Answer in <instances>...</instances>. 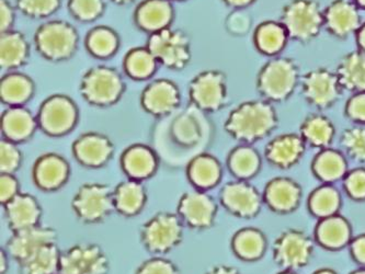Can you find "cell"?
I'll return each instance as SVG.
<instances>
[{
  "mask_svg": "<svg viewBox=\"0 0 365 274\" xmlns=\"http://www.w3.org/2000/svg\"><path fill=\"white\" fill-rule=\"evenodd\" d=\"M191 102L204 112H217L228 102L227 78L223 71L209 69L195 76L189 85Z\"/></svg>",
  "mask_w": 365,
  "mask_h": 274,
  "instance_id": "8fae6325",
  "label": "cell"
},
{
  "mask_svg": "<svg viewBox=\"0 0 365 274\" xmlns=\"http://www.w3.org/2000/svg\"><path fill=\"white\" fill-rule=\"evenodd\" d=\"M177 214L185 226L192 230H207L215 222L217 204L203 190H190L181 196Z\"/></svg>",
  "mask_w": 365,
  "mask_h": 274,
  "instance_id": "9a60e30c",
  "label": "cell"
},
{
  "mask_svg": "<svg viewBox=\"0 0 365 274\" xmlns=\"http://www.w3.org/2000/svg\"><path fill=\"white\" fill-rule=\"evenodd\" d=\"M112 3L116 4V5H130L133 3L135 0H111Z\"/></svg>",
  "mask_w": 365,
  "mask_h": 274,
  "instance_id": "94428289",
  "label": "cell"
},
{
  "mask_svg": "<svg viewBox=\"0 0 365 274\" xmlns=\"http://www.w3.org/2000/svg\"><path fill=\"white\" fill-rule=\"evenodd\" d=\"M344 114L356 126H365V93H352L344 106Z\"/></svg>",
  "mask_w": 365,
  "mask_h": 274,
  "instance_id": "681fc988",
  "label": "cell"
},
{
  "mask_svg": "<svg viewBox=\"0 0 365 274\" xmlns=\"http://www.w3.org/2000/svg\"><path fill=\"white\" fill-rule=\"evenodd\" d=\"M313 274H338L334 270L329 269V268H322V269L316 270Z\"/></svg>",
  "mask_w": 365,
  "mask_h": 274,
  "instance_id": "91938a15",
  "label": "cell"
},
{
  "mask_svg": "<svg viewBox=\"0 0 365 274\" xmlns=\"http://www.w3.org/2000/svg\"><path fill=\"white\" fill-rule=\"evenodd\" d=\"M325 29L330 36L346 40L362 26L360 9L352 0H332L324 8Z\"/></svg>",
  "mask_w": 365,
  "mask_h": 274,
  "instance_id": "2e32d148",
  "label": "cell"
},
{
  "mask_svg": "<svg viewBox=\"0 0 365 274\" xmlns=\"http://www.w3.org/2000/svg\"><path fill=\"white\" fill-rule=\"evenodd\" d=\"M306 148L307 145L299 133H282L267 143L264 158L275 168L287 171L301 161Z\"/></svg>",
  "mask_w": 365,
  "mask_h": 274,
  "instance_id": "e0dca14e",
  "label": "cell"
},
{
  "mask_svg": "<svg viewBox=\"0 0 365 274\" xmlns=\"http://www.w3.org/2000/svg\"><path fill=\"white\" fill-rule=\"evenodd\" d=\"M277 274H297V271H292V270H282V271L279 272Z\"/></svg>",
  "mask_w": 365,
  "mask_h": 274,
  "instance_id": "e7e4bbea",
  "label": "cell"
},
{
  "mask_svg": "<svg viewBox=\"0 0 365 274\" xmlns=\"http://www.w3.org/2000/svg\"><path fill=\"white\" fill-rule=\"evenodd\" d=\"M356 6H358L359 9L365 10V0H352Z\"/></svg>",
  "mask_w": 365,
  "mask_h": 274,
  "instance_id": "6125c7cd",
  "label": "cell"
},
{
  "mask_svg": "<svg viewBox=\"0 0 365 274\" xmlns=\"http://www.w3.org/2000/svg\"><path fill=\"white\" fill-rule=\"evenodd\" d=\"M114 153L109 137L99 133H86L73 144V154L79 163L91 168L106 165Z\"/></svg>",
  "mask_w": 365,
  "mask_h": 274,
  "instance_id": "44dd1931",
  "label": "cell"
},
{
  "mask_svg": "<svg viewBox=\"0 0 365 274\" xmlns=\"http://www.w3.org/2000/svg\"><path fill=\"white\" fill-rule=\"evenodd\" d=\"M279 21L287 29L289 40L307 44L325 29L324 8L317 0H289L283 6Z\"/></svg>",
  "mask_w": 365,
  "mask_h": 274,
  "instance_id": "3957f363",
  "label": "cell"
},
{
  "mask_svg": "<svg viewBox=\"0 0 365 274\" xmlns=\"http://www.w3.org/2000/svg\"><path fill=\"white\" fill-rule=\"evenodd\" d=\"M344 192L354 201H365V168L358 167L346 173L342 180Z\"/></svg>",
  "mask_w": 365,
  "mask_h": 274,
  "instance_id": "bcb514c9",
  "label": "cell"
},
{
  "mask_svg": "<svg viewBox=\"0 0 365 274\" xmlns=\"http://www.w3.org/2000/svg\"><path fill=\"white\" fill-rule=\"evenodd\" d=\"M301 71L295 59L271 57L257 75V91L271 103L287 101L301 83Z\"/></svg>",
  "mask_w": 365,
  "mask_h": 274,
  "instance_id": "7a4b0ae2",
  "label": "cell"
},
{
  "mask_svg": "<svg viewBox=\"0 0 365 274\" xmlns=\"http://www.w3.org/2000/svg\"><path fill=\"white\" fill-rule=\"evenodd\" d=\"M19 193V182L14 173L0 175V203L6 204Z\"/></svg>",
  "mask_w": 365,
  "mask_h": 274,
  "instance_id": "816d5d0a",
  "label": "cell"
},
{
  "mask_svg": "<svg viewBox=\"0 0 365 274\" xmlns=\"http://www.w3.org/2000/svg\"><path fill=\"white\" fill-rule=\"evenodd\" d=\"M228 7L235 10H242L252 5L256 0H223Z\"/></svg>",
  "mask_w": 365,
  "mask_h": 274,
  "instance_id": "9f6ffc18",
  "label": "cell"
},
{
  "mask_svg": "<svg viewBox=\"0 0 365 274\" xmlns=\"http://www.w3.org/2000/svg\"><path fill=\"white\" fill-rule=\"evenodd\" d=\"M142 106L154 116L173 113L181 102L178 86L168 79H157L145 88L142 93Z\"/></svg>",
  "mask_w": 365,
  "mask_h": 274,
  "instance_id": "ffe728a7",
  "label": "cell"
},
{
  "mask_svg": "<svg viewBox=\"0 0 365 274\" xmlns=\"http://www.w3.org/2000/svg\"><path fill=\"white\" fill-rule=\"evenodd\" d=\"M261 165L260 154L252 145H240L227 157L228 171L238 180L252 179L260 171Z\"/></svg>",
  "mask_w": 365,
  "mask_h": 274,
  "instance_id": "d590c367",
  "label": "cell"
},
{
  "mask_svg": "<svg viewBox=\"0 0 365 274\" xmlns=\"http://www.w3.org/2000/svg\"><path fill=\"white\" fill-rule=\"evenodd\" d=\"M204 274H242L237 268L227 265H214Z\"/></svg>",
  "mask_w": 365,
  "mask_h": 274,
  "instance_id": "11a10c76",
  "label": "cell"
},
{
  "mask_svg": "<svg viewBox=\"0 0 365 274\" xmlns=\"http://www.w3.org/2000/svg\"><path fill=\"white\" fill-rule=\"evenodd\" d=\"M119 36L108 26H96L86 36V48L97 59H108L119 49Z\"/></svg>",
  "mask_w": 365,
  "mask_h": 274,
  "instance_id": "ab89813d",
  "label": "cell"
},
{
  "mask_svg": "<svg viewBox=\"0 0 365 274\" xmlns=\"http://www.w3.org/2000/svg\"><path fill=\"white\" fill-rule=\"evenodd\" d=\"M135 274H180L178 267L166 258L155 257L144 261Z\"/></svg>",
  "mask_w": 365,
  "mask_h": 274,
  "instance_id": "c3c4849f",
  "label": "cell"
},
{
  "mask_svg": "<svg viewBox=\"0 0 365 274\" xmlns=\"http://www.w3.org/2000/svg\"><path fill=\"white\" fill-rule=\"evenodd\" d=\"M289 41L287 29L280 21L268 20L257 26L254 32V44L260 54L269 57L279 56Z\"/></svg>",
  "mask_w": 365,
  "mask_h": 274,
  "instance_id": "4dcf8cb0",
  "label": "cell"
},
{
  "mask_svg": "<svg viewBox=\"0 0 365 274\" xmlns=\"http://www.w3.org/2000/svg\"><path fill=\"white\" fill-rule=\"evenodd\" d=\"M105 0H68V9L79 21L91 22L105 11Z\"/></svg>",
  "mask_w": 365,
  "mask_h": 274,
  "instance_id": "f6af8a7d",
  "label": "cell"
},
{
  "mask_svg": "<svg viewBox=\"0 0 365 274\" xmlns=\"http://www.w3.org/2000/svg\"><path fill=\"white\" fill-rule=\"evenodd\" d=\"M22 155L16 143L3 138L0 142V173H14L21 165Z\"/></svg>",
  "mask_w": 365,
  "mask_h": 274,
  "instance_id": "7dc6e473",
  "label": "cell"
},
{
  "mask_svg": "<svg viewBox=\"0 0 365 274\" xmlns=\"http://www.w3.org/2000/svg\"><path fill=\"white\" fill-rule=\"evenodd\" d=\"M3 206L6 220L11 232L40 224L42 210L38 200L31 194L19 192Z\"/></svg>",
  "mask_w": 365,
  "mask_h": 274,
  "instance_id": "603a6c76",
  "label": "cell"
},
{
  "mask_svg": "<svg viewBox=\"0 0 365 274\" xmlns=\"http://www.w3.org/2000/svg\"><path fill=\"white\" fill-rule=\"evenodd\" d=\"M18 10L31 19L50 17L61 6V0H16Z\"/></svg>",
  "mask_w": 365,
  "mask_h": 274,
  "instance_id": "7bdbcfd3",
  "label": "cell"
},
{
  "mask_svg": "<svg viewBox=\"0 0 365 274\" xmlns=\"http://www.w3.org/2000/svg\"><path fill=\"white\" fill-rule=\"evenodd\" d=\"M340 147L346 158L365 163V126H356L344 130L340 135Z\"/></svg>",
  "mask_w": 365,
  "mask_h": 274,
  "instance_id": "b9f144b4",
  "label": "cell"
},
{
  "mask_svg": "<svg viewBox=\"0 0 365 274\" xmlns=\"http://www.w3.org/2000/svg\"><path fill=\"white\" fill-rule=\"evenodd\" d=\"M173 135L181 144L195 145L202 136L201 124L189 114H183L173 126Z\"/></svg>",
  "mask_w": 365,
  "mask_h": 274,
  "instance_id": "ee69618b",
  "label": "cell"
},
{
  "mask_svg": "<svg viewBox=\"0 0 365 274\" xmlns=\"http://www.w3.org/2000/svg\"><path fill=\"white\" fill-rule=\"evenodd\" d=\"M146 48L157 62L173 71H181L191 59V43L189 36L177 29H163L150 34Z\"/></svg>",
  "mask_w": 365,
  "mask_h": 274,
  "instance_id": "52a82bcc",
  "label": "cell"
},
{
  "mask_svg": "<svg viewBox=\"0 0 365 274\" xmlns=\"http://www.w3.org/2000/svg\"><path fill=\"white\" fill-rule=\"evenodd\" d=\"M123 91L121 75L110 67H93L81 78V96L93 106H112L121 98Z\"/></svg>",
  "mask_w": 365,
  "mask_h": 274,
  "instance_id": "9c48e42d",
  "label": "cell"
},
{
  "mask_svg": "<svg viewBox=\"0 0 365 274\" xmlns=\"http://www.w3.org/2000/svg\"><path fill=\"white\" fill-rule=\"evenodd\" d=\"M29 57V44L21 32H3L0 36V66L6 71L17 69L26 64Z\"/></svg>",
  "mask_w": 365,
  "mask_h": 274,
  "instance_id": "e575fe53",
  "label": "cell"
},
{
  "mask_svg": "<svg viewBox=\"0 0 365 274\" xmlns=\"http://www.w3.org/2000/svg\"><path fill=\"white\" fill-rule=\"evenodd\" d=\"M349 274H365V268H360V269L354 270V271H352L351 273Z\"/></svg>",
  "mask_w": 365,
  "mask_h": 274,
  "instance_id": "be15d7a7",
  "label": "cell"
},
{
  "mask_svg": "<svg viewBox=\"0 0 365 274\" xmlns=\"http://www.w3.org/2000/svg\"><path fill=\"white\" fill-rule=\"evenodd\" d=\"M36 118L38 126L46 134L63 136L76 126L78 109L67 96L54 95L43 102Z\"/></svg>",
  "mask_w": 365,
  "mask_h": 274,
  "instance_id": "7c38bea8",
  "label": "cell"
},
{
  "mask_svg": "<svg viewBox=\"0 0 365 274\" xmlns=\"http://www.w3.org/2000/svg\"><path fill=\"white\" fill-rule=\"evenodd\" d=\"M252 19L242 10H235L228 16L226 28L234 36H244L250 31Z\"/></svg>",
  "mask_w": 365,
  "mask_h": 274,
  "instance_id": "f907efd6",
  "label": "cell"
},
{
  "mask_svg": "<svg viewBox=\"0 0 365 274\" xmlns=\"http://www.w3.org/2000/svg\"><path fill=\"white\" fill-rule=\"evenodd\" d=\"M57 243V233L51 227L36 225L12 232L6 243L5 250L17 263L28 259L32 253L48 243Z\"/></svg>",
  "mask_w": 365,
  "mask_h": 274,
  "instance_id": "ac0fdd59",
  "label": "cell"
},
{
  "mask_svg": "<svg viewBox=\"0 0 365 274\" xmlns=\"http://www.w3.org/2000/svg\"><path fill=\"white\" fill-rule=\"evenodd\" d=\"M352 227L344 216L338 214L320 218L314 230V239L328 250H340L351 241Z\"/></svg>",
  "mask_w": 365,
  "mask_h": 274,
  "instance_id": "cb8c5ba5",
  "label": "cell"
},
{
  "mask_svg": "<svg viewBox=\"0 0 365 274\" xmlns=\"http://www.w3.org/2000/svg\"><path fill=\"white\" fill-rule=\"evenodd\" d=\"M71 208L83 224L103 222L115 210L113 190L102 183H85L71 200Z\"/></svg>",
  "mask_w": 365,
  "mask_h": 274,
  "instance_id": "ba28073f",
  "label": "cell"
},
{
  "mask_svg": "<svg viewBox=\"0 0 365 274\" xmlns=\"http://www.w3.org/2000/svg\"><path fill=\"white\" fill-rule=\"evenodd\" d=\"M299 86L305 101L320 111L330 109L344 93L336 71L326 67H316L304 73Z\"/></svg>",
  "mask_w": 365,
  "mask_h": 274,
  "instance_id": "30bf717a",
  "label": "cell"
},
{
  "mask_svg": "<svg viewBox=\"0 0 365 274\" xmlns=\"http://www.w3.org/2000/svg\"><path fill=\"white\" fill-rule=\"evenodd\" d=\"M315 243L299 228H287L275 237L272 245L273 261L282 270L303 269L313 259Z\"/></svg>",
  "mask_w": 365,
  "mask_h": 274,
  "instance_id": "8992f818",
  "label": "cell"
},
{
  "mask_svg": "<svg viewBox=\"0 0 365 274\" xmlns=\"http://www.w3.org/2000/svg\"><path fill=\"white\" fill-rule=\"evenodd\" d=\"M314 176L324 183H331L344 180L349 171L348 161L342 151L328 148L318 151L312 161Z\"/></svg>",
  "mask_w": 365,
  "mask_h": 274,
  "instance_id": "83f0119b",
  "label": "cell"
},
{
  "mask_svg": "<svg viewBox=\"0 0 365 274\" xmlns=\"http://www.w3.org/2000/svg\"><path fill=\"white\" fill-rule=\"evenodd\" d=\"M222 165L210 154L197 155L187 166V178L199 190H209L221 182Z\"/></svg>",
  "mask_w": 365,
  "mask_h": 274,
  "instance_id": "836d02e7",
  "label": "cell"
},
{
  "mask_svg": "<svg viewBox=\"0 0 365 274\" xmlns=\"http://www.w3.org/2000/svg\"><path fill=\"white\" fill-rule=\"evenodd\" d=\"M14 21V8L8 0H0V30H1V34L10 31Z\"/></svg>",
  "mask_w": 365,
  "mask_h": 274,
  "instance_id": "db71d44e",
  "label": "cell"
},
{
  "mask_svg": "<svg viewBox=\"0 0 365 274\" xmlns=\"http://www.w3.org/2000/svg\"><path fill=\"white\" fill-rule=\"evenodd\" d=\"M222 206L232 214L242 218H252L258 215L262 208L264 196L255 186L247 180L227 182L221 192Z\"/></svg>",
  "mask_w": 365,
  "mask_h": 274,
  "instance_id": "5bb4252c",
  "label": "cell"
},
{
  "mask_svg": "<svg viewBox=\"0 0 365 274\" xmlns=\"http://www.w3.org/2000/svg\"><path fill=\"white\" fill-rule=\"evenodd\" d=\"M279 126L274 106L267 100H250L238 104L224 123L226 133L242 144L252 145L270 136Z\"/></svg>",
  "mask_w": 365,
  "mask_h": 274,
  "instance_id": "6da1fadb",
  "label": "cell"
},
{
  "mask_svg": "<svg viewBox=\"0 0 365 274\" xmlns=\"http://www.w3.org/2000/svg\"><path fill=\"white\" fill-rule=\"evenodd\" d=\"M38 126V118L22 106H10L1 116V133L4 138L10 142L29 140Z\"/></svg>",
  "mask_w": 365,
  "mask_h": 274,
  "instance_id": "4316f807",
  "label": "cell"
},
{
  "mask_svg": "<svg viewBox=\"0 0 365 274\" xmlns=\"http://www.w3.org/2000/svg\"><path fill=\"white\" fill-rule=\"evenodd\" d=\"M183 224L177 213L159 212L140 228V241L146 250L164 255L176 248L183 238Z\"/></svg>",
  "mask_w": 365,
  "mask_h": 274,
  "instance_id": "5b68a950",
  "label": "cell"
},
{
  "mask_svg": "<svg viewBox=\"0 0 365 274\" xmlns=\"http://www.w3.org/2000/svg\"><path fill=\"white\" fill-rule=\"evenodd\" d=\"M268 248V240L262 230L257 227H244L232 238V253L240 260L257 261L264 257Z\"/></svg>",
  "mask_w": 365,
  "mask_h": 274,
  "instance_id": "1f68e13d",
  "label": "cell"
},
{
  "mask_svg": "<svg viewBox=\"0 0 365 274\" xmlns=\"http://www.w3.org/2000/svg\"><path fill=\"white\" fill-rule=\"evenodd\" d=\"M334 71L344 91L365 93V53L356 50L344 55Z\"/></svg>",
  "mask_w": 365,
  "mask_h": 274,
  "instance_id": "f1b7e54d",
  "label": "cell"
},
{
  "mask_svg": "<svg viewBox=\"0 0 365 274\" xmlns=\"http://www.w3.org/2000/svg\"><path fill=\"white\" fill-rule=\"evenodd\" d=\"M158 161L152 148L138 144L130 146L121 156V167L128 179H148L157 171Z\"/></svg>",
  "mask_w": 365,
  "mask_h": 274,
  "instance_id": "d4e9b609",
  "label": "cell"
},
{
  "mask_svg": "<svg viewBox=\"0 0 365 274\" xmlns=\"http://www.w3.org/2000/svg\"><path fill=\"white\" fill-rule=\"evenodd\" d=\"M264 202L272 212L289 214L301 204L303 190L295 180L289 177H274L264 187Z\"/></svg>",
  "mask_w": 365,
  "mask_h": 274,
  "instance_id": "d6986e66",
  "label": "cell"
},
{
  "mask_svg": "<svg viewBox=\"0 0 365 274\" xmlns=\"http://www.w3.org/2000/svg\"><path fill=\"white\" fill-rule=\"evenodd\" d=\"M109 270V258L99 245L77 243L62 253L58 274H108Z\"/></svg>",
  "mask_w": 365,
  "mask_h": 274,
  "instance_id": "4fadbf2b",
  "label": "cell"
},
{
  "mask_svg": "<svg viewBox=\"0 0 365 274\" xmlns=\"http://www.w3.org/2000/svg\"><path fill=\"white\" fill-rule=\"evenodd\" d=\"M34 93V81L24 73H9L0 81V99L8 106H22L31 99Z\"/></svg>",
  "mask_w": 365,
  "mask_h": 274,
  "instance_id": "74e56055",
  "label": "cell"
},
{
  "mask_svg": "<svg viewBox=\"0 0 365 274\" xmlns=\"http://www.w3.org/2000/svg\"><path fill=\"white\" fill-rule=\"evenodd\" d=\"M356 44H358V50L365 53V22H363L361 28L356 34Z\"/></svg>",
  "mask_w": 365,
  "mask_h": 274,
  "instance_id": "6f0895ef",
  "label": "cell"
},
{
  "mask_svg": "<svg viewBox=\"0 0 365 274\" xmlns=\"http://www.w3.org/2000/svg\"><path fill=\"white\" fill-rule=\"evenodd\" d=\"M341 204V194L331 183H324L314 189L307 200L309 212L319 220L338 214Z\"/></svg>",
  "mask_w": 365,
  "mask_h": 274,
  "instance_id": "f35d334b",
  "label": "cell"
},
{
  "mask_svg": "<svg viewBox=\"0 0 365 274\" xmlns=\"http://www.w3.org/2000/svg\"><path fill=\"white\" fill-rule=\"evenodd\" d=\"M69 173L71 168L66 159L61 155L50 153L36 159L32 177L36 187L46 191H54L66 183Z\"/></svg>",
  "mask_w": 365,
  "mask_h": 274,
  "instance_id": "7402d4cb",
  "label": "cell"
},
{
  "mask_svg": "<svg viewBox=\"0 0 365 274\" xmlns=\"http://www.w3.org/2000/svg\"><path fill=\"white\" fill-rule=\"evenodd\" d=\"M78 40L76 29L63 20L43 24L34 34L36 51L51 62L71 59L76 52Z\"/></svg>",
  "mask_w": 365,
  "mask_h": 274,
  "instance_id": "277c9868",
  "label": "cell"
},
{
  "mask_svg": "<svg viewBox=\"0 0 365 274\" xmlns=\"http://www.w3.org/2000/svg\"><path fill=\"white\" fill-rule=\"evenodd\" d=\"M349 248L354 260L365 268V234L354 237L349 243Z\"/></svg>",
  "mask_w": 365,
  "mask_h": 274,
  "instance_id": "f5cc1de1",
  "label": "cell"
},
{
  "mask_svg": "<svg viewBox=\"0 0 365 274\" xmlns=\"http://www.w3.org/2000/svg\"><path fill=\"white\" fill-rule=\"evenodd\" d=\"M61 253L57 243H48L18 263L20 274H58Z\"/></svg>",
  "mask_w": 365,
  "mask_h": 274,
  "instance_id": "8d00e7d4",
  "label": "cell"
},
{
  "mask_svg": "<svg viewBox=\"0 0 365 274\" xmlns=\"http://www.w3.org/2000/svg\"><path fill=\"white\" fill-rule=\"evenodd\" d=\"M156 59L148 48L130 50L124 59V69L130 78L145 81L154 75L157 68Z\"/></svg>",
  "mask_w": 365,
  "mask_h": 274,
  "instance_id": "60d3db41",
  "label": "cell"
},
{
  "mask_svg": "<svg viewBox=\"0 0 365 274\" xmlns=\"http://www.w3.org/2000/svg\"><path fill=\"white\" fill-rule=\"evenodd\" d=\"M114 208L122 215H138L146 206L148 194L142 182L128 179L122 181L113 190Z\"/></svg>",
  "mask_w": 365,
  "mask_h": 274,
  "instance_id": "d6a6232c",
  "label": "cell"
},
{
  "mask_svg": "<svg viewBox=\"0 0 365 274\" xmlns=\"http://www.w3.org/2000/svg\"><path fill=\"white\" fill-rule=\"evenodd\" d=\"M8 253L7 251L5 250V248H1L0 250V273L6 274L7 273L8 270Z\"/></svg>",
  "mask_w": 365,
  "mask_h": 274,
  "instance_id": "680465c9",
  "label": "cell"
},
{
  "mask_svg": "<svg viewBox=\"0 0 365 274\" xmlns=\"http://www.w3.org/2000/svg\"><path fill=\"white\" fill-rule=\"evenodd\" d=\"M173 19V7L169 0H144L136 8V24L150 34L168 28Z\"/></svg>",
  "mask_w": 365,
  "mask_h": 274,
  "instance_id": "484cf974",
  "label": "cell"
},
{
  "mask_svg": "<svg viewBox=\"0 0 365 274\" xmlns=\"http://www.w3.org/2000/svg\"><path fill=\"white\" fill-rule=\"evenodd\" d=\"M299 135L307 146L322 151L331 146L336 136V128L325 114L312 113L302 122Z\"/></svg>",
  "mask_w": 365,
  "mask_h": 274,
  "instance_id": "f546056e",
  "label": "cell"
}]
</instances>
